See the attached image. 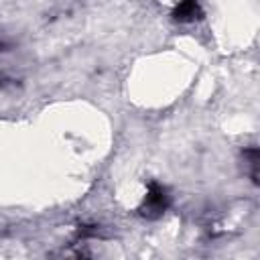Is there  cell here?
Returning a JSON list of instances; mask_svg holds the SVG:
<instances>
[{"mask_svg": "<svg viewBox=\"0 0 260 260\" xmlns=\"http://www.w3.org/2000/svg\"><path fill=\"white\" fill-rule=\"evenodd\" d=\"M201 14L203 12H201L197 0H181L173 10V18L179 22H191V20L199 18Z\"/></svg>", "mask_w": 260, "mask_h": 260, "instance_id": "7a4b0ae2", "label": "cell"}, {"mask_svg": "<svg viewBox=\"0 0 260 260\" xmlns=\"http://www.w3.org/2000/svg\"><path fill=\"white\" fill-rule=\"evenodd\" d=\"M167 207H169V195L165 187H160L158 183H150L148 193L140 205V215L146 219H156L167 211Z\"/></svg>", "mask_w": 260, "mask_h": 260, "instance_id": "6da1fadb", "label": "cell"}, {"mask_svg": "<svg viewBox=\"0 0 260 260\" xmlns=\"http://www.w3.org/2000/svg\"><path fill=\"white\" fill-rule=\"evenodd\" d=\"M244 158L248 162V173H250V179L252 183H258V148H248L244 150Z\"/></svg>", "mask_w": 260, "mask_h": 260, "instance_id": "3957f363", "label": "cell"}]
</instances>
